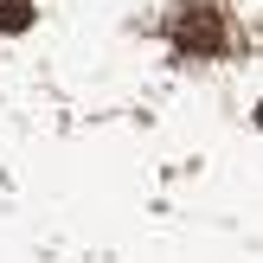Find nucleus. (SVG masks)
<instances>
[{"label": "nucleus", "mask_w": 263, "mask_h": 263, "mask_svg": "<svg viewBox=\"0 0 263 263\" xmlns=\"http://www.w3.org/2000/svg\"><path fill=\"white\" fill-rule=\"evenodd\" d=\"M257 128H263V103H257Z\"/></svg>", "instance_id": "3"}, {"label": "nucleus", "mask_w": 263, "mask_h": 263, "mask_svg": "<svg viewBox=\"0 0 263 263\" xmlns=\"http://www.w3.org/2000/svg\"><path fill=\"white\" fill-rule=\"evenodd\" d=\"M174 45H180V51H199V58H218V51L231 45L225 13H218L212 0H193V7H180V13H174Z\"/></svg>", "instance_id": "1"}, {"label": "nucleus", "mask_w": 263, "mask_h": 263, "mask_svg": "<svg viewBox=\"0 0 263 263\" xmlns=\"http://www.w3.org/2000/svg\"><path fill=\"white\" fill-rule=\"evenodd\" d=\"M32 26V0H0V32H26Z\"/></svg>", "instance_id": "2"}]
</instances>
